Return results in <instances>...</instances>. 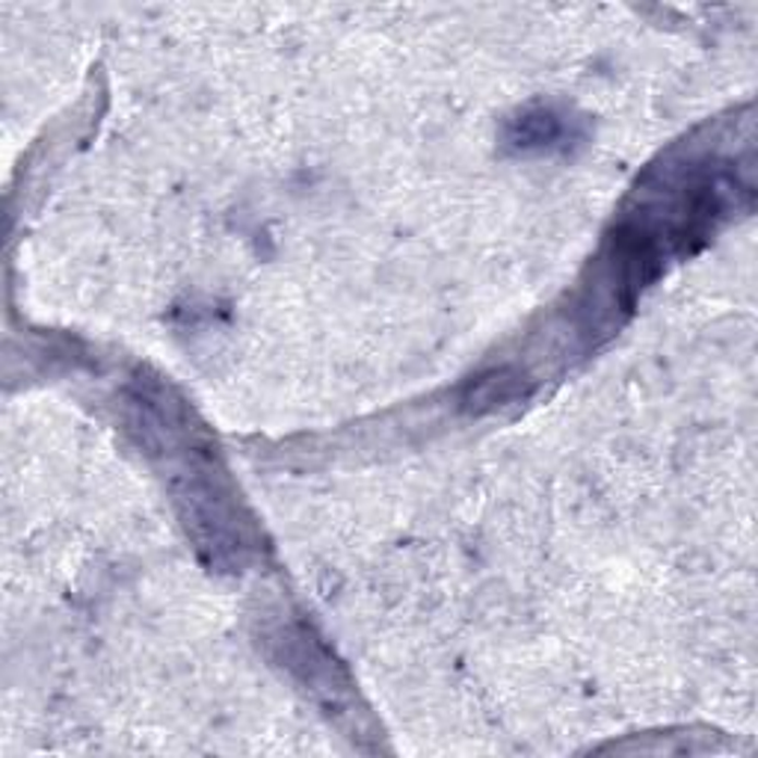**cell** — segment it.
<instances>
[{"label": "cell", "instance_id": "6da1fadb", "mask_svg": "<svg viewBox=\"0 0 758 758\" xmlns=\"http://www.w3.org/2000/svg\"><path fill=\"white\" fill-rule=\"evenodd\" d=\"M516 397H521V376L513 371H498V374L480 376L478 383L471 385L468 404L478 412H486V409H498Z\"/></svg>", "mask_w": 758, "mask_h": 758}, {"label": "cell", "instance_id": "7a4b0ae2", "mask_svg": "<svg viewBox=\"0 0 758 758\" xmlns=\"http://www.w3.org/2000/svg\"><path fill=\"white\" fill-rule=\"evenodd\" d=\"M563 134L561 119L554 113H530L525 116L521 122H516V134H513V143L521 148L533 146H551L557 143Z\"/></svg>", "mask_w": 758, "mask_h": 758}]
</instances>
